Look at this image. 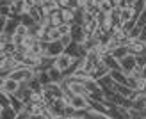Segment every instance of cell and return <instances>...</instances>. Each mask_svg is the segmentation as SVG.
<instances>
[{
	"label": "cell",
	"mask_w": 146,
	"mask_h": 119,
	"mask_svg": "<svg viewBox=\"0 0 146 119\" xmlns=\"http://www.w3.org/2000/svg\"><path fill=\"white\" fill-rule=\"evenodd\" d=\"M132 107L137 110H146V93H137L135 98L132 100Z\"/></svg>",
	"instance_id": "obj_13"
},
{
	"label": "cell",
	"mask_w": 146,
	"mask_h": 119,
	"mask_svg": "<svg viewBox=\"0 0 146 119\" xmlns=\"http://www.w3.org/2000/svg\"><path fill=\"white\" fill-rule=\"evenodd\" d=\"M137 68H146V55L141 54V55H137Z\"/></svg>",
	"instance_id": "obj_29"
},
{
	"label": "cell",
	"mask_w": 146,
	"mask_h": 119,
	"mask_svg": "<svg viewBox=\"0 0 146 119\" xmlns=\"http://www.w3.org/2000/svg\"><path fill=\"white\" fill-rule=\"evenodd\" d=\"M119 64H121V71L127 73V75H130V73L137 68V57L128 54L125 59H121V61H119Z\"/></svg>",
	"instance_id": "obj_5"
},
{
	"label": "cell",
	"mask_w": 146,
	"mask_h": 119,
	"mask_svg": "<svg viewBox=\"0 0 146 119\" xmlns=\"http://www.w3.org/2000/svg\"><path fill=\"white\" fill-rule=\"evenodd\" d=\"M61 43L64 44V48H68L70 44L73 43V38H71V34H64L62 38H61Z\"/></svg>",
	"instance_id": "obj_26"
},
{
	"label": "cell",
	"mask_w": 146,
	"mask_h": 119,
	"mask_svg": "<svg viewBox=\"0 0 146 119\" xmlns=\"http://www.w3.org/2000/svg\"><path fill=\"white\" fill-rule=\"evenodd\" d=\"M43 93L46 96V103H50L55 98H64V91H62L61 84H55V82H50V84L43 85Z\"/></svg>",
	"instance_id": "obj_1"
},
{
	"label": "cell",
	"mask_w": 146,
	"mask_h": 119,
	"mask_svg": "<svg viewBox=\"0 0 146 119\" xmlns=\"http://www.w3.org/2000/svg\"><path fill=\"white\" fill-rule=\"evenodd\" d=\"M21 84H18L16 80L13 78H0V93H5V94H14L20 89Z\"/></svg>",
	"instance_id": "obj_2"
},
{
	"label": "cell",
	"mask_w": 146,
	"mask_h": 119,
	"mask_svg": "<svg viewBox=\"0 0 146 119\" xmlns=\"http://www.w3.org/2000/svg\"><path fill=\"white\" fill-rule=\"evenodd\" d=\"M29 87H31L32 89V91H43V84H41V82H39V78H32L31 82H29V84H27Z\"/></svg>",
	"instance_id": "obj_21"
},
{
	"label": "cell",
	"mask_w": 146,
	"mask_h": 119,
	"mask_svg": "<svg viewBox=\"0 0 146 119\" xmlns=\"http://www.w3.org/2000/svg\"><path fill=\"white\" fill-rule=\"evenodd\" d=\"M31 94H32V89L29 87L27 84H21L20 89L14 93V96H16L20 101H23V103H29V100H31Z\"/></svg>",
	"instance_id": "obj_8"
},
{
	"label": "cell",
	"mask_w": 146,
	"mask_h": 119,
	"mask_svg": "<svg viewBox=\"0 0 146 119\" xmlns=\"http://www.w3.org/2000/svg\"><path fill=\"white\" fill-rule=\"evenodd\" d=\"M7 43H13V34L0 32V44H7Z\"/></svg>",
	"instance_id": "obj_24"
},
{
	"label": "cell",
	"mask_w": 146,
	"mask_h": 119,
	"mask_svg": "<svg viewBox=\"0 0 146 119\" xmlns=\"http://www.w3.org/2000/svg\"><path fill=\"white\" fill-rule=\"evenodd\" d=\"M64 44L61 43V41H52V43H48L46 44V57H59V55H62L64 54Z\"/></svg>",
	"instance_id": "obj_6"
},
{
	"label": "cell",
	"mask_w": 146,
	"mask_h": 119,
	"mask_svg": "<svg viewBox=\"0 0 146 119\" xmlns=\"http://www.w3.org/2000/svg\"><path fill=\"white\" fill-rule=\"evenodd\" d=\"M98 5H100V11H102V13H105V14H111L112 9L116 7V5L112 4V0H100Z\"/></svg>",
	"instance_id": "obj_17"
},
{
	"label": "cell",
	"mask_w": 146,
	"mask_h": 119,
	"mask_svg": "<svg viewBox=\"0 0 146 119\" xmlns=\"http://www.w3.org/2000/svg\"><path fill=\"white\" fill-rule=\"evenodd\" d=\"M109 73H111V69H109L107 66H105L104 62H102V64L98 66V68L94 69V73H93V78H94V80H100V78H104V77H107Z\"/></svg>",
	"instance_id": "obj_15"
},
{
	"label": "cell",
	"mask_w": 146,
	"mask_h": 119,
	"mask_svg": "<svg viewBox=\"0 0 146 119\" xmlns=\"http://www.w3.org/2000/svg\"><path fill=\"white\" fill-rule=\"evenodd\" d=\"M135 0H125V4H123V7H134Z\"/></svg>",
	"instance_id": "obj_30"
},
{
	"label": "cell",
	"mask_w": 146,
	"mask_h": 119,
	"mask_svg": "<svg viewBox=\"0 0 146 119\" xmlns=\"http://www.w3.org/2000/svg\"><path fill=\"white\" fill-rule=\"evenodd\" d=\"M14 34H16V36H21V38H27V36H29V27H25V25L20 21V25L16 27V32H14Z\"/></svg>",
	"instance_id": "obj_23"
},
{
	"label": "cell",
	"mask_w": 146,
	"mask_h": 119,
	"mask_svg": "<svg viewBox=\"0 0 146 119\" xmlns=\"http://www.w3.org/2000/svg\"><path fill=\"white\" fill-rule=\"evenodd\" d=\"M29 119H46V117L45 116H31Z\"/></svg>",
	"instance_id": "obj_33"
},
{
	"label": "cell",
	"mask_w": 146,
	"mask_h": 119,
	"mask_svg": "<svg viewBox=\"0 0 146 119\" xmlns=\"http://www.w3.org/2000/svg\"><path fill=\"white\" fill-rule=\"evenodd\" d=\"M104 64L107 66L111 71H116V69H121V64H119V61L116 59L114 55H111V54H107V55H104Z\"/></svg>",
	"instance_id": "obj_11"
},
{
	"label": "cell",
	"mask_w": 146,
	"mask_h": 119,
	"mask_svg": "<svg viewBox=\"0 0 146 119\" xmlns=\"http://www.w3.org/2000/svg\"><path fill=\"white\" fill-rule=\"evenodd\" d=\"M112 4L116 7H123V4H125V0H112Z\"/></svg>",
	"instance_id": "obj_31"
},
{
	"label": "cell",
	"mask_w": 146,
	"mask_h": 119,
	"mask_svg": "<svg viewBox=\"0 0 146 119\" xmlns=\"http://www.w3.org/2000/svg\"><path fill=\"white\" fill-rule=\"evenodd\" d=\"M57 28H59L61 36H64V34H71V25H68V23H62L61 27H57Z\"/></svg>",
	"instance_id": "obj_28"
},
{
	"label": "cell",
	"mask_w": 146,
	"mask_h": 119,
	"mask_svg": "<svg viewBox=\"0 0 146 119\" xmlns=\"http://www.w3.org/2000/svg\"><path fill=\"white\" fill-rule=\"evenodd\" d=\"M139 39H141L143 43H146V27L143 28V32H141V38H139Z\"/></svg>",
	"instance_id": "obj_32"
},
{
	"label": "cell",
	"mask_w": 146,
	"mask_h": 119,
	"mask_svg": "<svg viewBox=\"0 0 146 119\" xmlns=\"http://www.w3.org/2000/svg\"><path fill=\"white\" fill-rule=\"evenodd\" d=\"M16 117H18V112L13 107L0 108V119H16Z\"/></svg>",
	"instance_id": "obj_16"
},
{
	"label": "cell",
	"mask_w": 146,
	"mask_h": 119,
	"mask_svg": "<svg viewBox=\"0 0 146 119\" xmlns=\"http://www.w3.org/2000/svg\"><path fill=\"white\" fill-rule=\"evenodd\" d=\"M128 54H130V52H128V46H123V44H121V46H118L111 55H114L116 59H118V61H121V59H125Z\"/></svg>",
	"instance_id": "obj_19"
},
{
	"label": "cell",
	"mask_w": 146,
	"mask_h": 119,
	"mask_svg": "<svg viewBox=\"0 0 146 119\" xmlns=\"http://www.w3.org/2000/svg\"><path fill=\"white\" fill-rule=\"evenodd\" d=\"M146 48V43H143L141 39H134V41H130L128 43V52H130V55H141L143 52Z\"/></svg>",
	"instance_id": "obj_9"
},
{
	"label": "cell",
	"mask_w": 146,
	"mask_h": 119,
	"mask_svg": "<svg viewBox=\"0 0 146 119\" xmlns=\"http://www.w3.org/2000/svg\"><path fill=\"white\" fill-rule=\"evenodd\" d=\"M111 77H112V80H114L118 85H128V75H127V73H123L121 69L111 71Z\"/></svg>",
	"instance_id": "obj_12"
},
{
	"label": "cell",
	"mask_w": 146,
	"mask_h": 119,
	"mask_svg": "<svg viewBox=\"0 0 146 119\" xmlns=\"http://www.w3.org/2000/svg\"><path fill=\"white\" fill-rule=\"evenodd\" d=\"M116 93H119L123 98H127L130 101H132L135 98V94H137V91H134L130 85H118V87H116Z\"/></svg>",
	"instance_id": "obj_10"
},
{
	"label": "cell",
	"mask_w": 146,
	"mask_h": 119,
	"mask_svg": "<svg viewBox=\"0 0 146 119\" xmlns=\"http://www.w3.org/2000/svg\"><path fill=\"white\" fill-rule=\"evenodd\" d=\"M134 13H135V20L139 18V14L143 11H146V0H135V4H134Z\"/></svg>",
	"instance_id": "obj_20"
},
{
	"label": "cell",
	"mask_w": 146,
	"mask_h": 119,
	"mask_svg": "<svg viewBox=\"0 0 146 119\" xmlns=\"http://www.w3.org/2000/svg\"><path fill=\"white\" fill-rule=\"evenodd\" d=\"M137 27H141V28L146 27V11H143L139 14V18H137Z\"/></svg>",
	"instance_id": "obj_27"
},
{
	"label": "cell",
	"mask_w": 146,
	"mask_h": 119,
	"mask_svg": "<svg viewBox=\"0 0 146 119\" xmlns=\"http://www.w3.org/2000/svg\"><path fill=\"white\" fill-rule=\"evenodd\" d=\"M130 20L137 21L134 9H132V7H121V23H127V21H130Z\"/></svg>",
	"instance_id": "obj_14"
},
{
	"label": "cell",
	"mask_w": 146,
	"mask_h": 119,
	"mask_svg": "<svg viewBox=\"0 0 146 119\" xmlns=\"http://www.w3.org/2000/svg\"><path fill=\"white\" fill-rule=\"evenodd\" d=\"M143 77L146 78V68H143Z\"/></svg>",
	"instance_id": "obj_35"
},
{
	"label": "cell",
	"mask_w": 146,
	"mask_h": 119,
	"mask_svg": "<svg viewBox=\"0 0 146 119\" xmlns=\"http://www.w3.org/2000/svg\"><path fill=\"white\" fill-rule=\"evenodd\" d=\"M96 2H100V0H96Z\"/></svg>",
	"instance_id": "obj_36"
},
{
	"label": "cell",
	"mask_w": 146,
	"mask_h": 119,
	"mask_svg": "<svg viewBox=\"0 0 146 119\" xmlns=\"http://www.w3.org/2000/svg\"><path fill=\"white\" fill-rule=\"evenodd\" d=\"M73 61H75V57H71V55H68L66 52H64L62 55L55 57V68H57V69H61L62 73H66V71L71 68Z\"/></svg>",
	"instance_id": "obj_3"
},
{
	"label": "cell",
	"mask_w": 146,
	"mask_h": 119,
	"mask_svg": "<svg viewBox=\"0 0 146 119\" xmlns=\"http://www.w3.org/2000/svg\"><path fill=\"white\" fill-rule=\"evenodd\" d=\"M32 2H34V4H36V5H39V4H41V2H43V0H32Z\"/></svg>",
	"instance_id": "obj_34"
},
{
	"label": "cell",
	"mask_w": 146,
	"mask_h": 119,
	"mask_svg": "<svg viewBox=\"0 0 146 119\" xmlns=\"http://www.w3.org/2000/svg\"><path fill=\"white\" fill-rule=\"evenodd\" d=\"M20 21H21V23H23L25 27H29V28H31V27H34V25H36V21L32 20V16H31V14H23V16L20 18Z\"/></svg>",
	"instance_id": "obj_22"
},
{
	"label": "cell",
	"mask_w": 146,
	"mask_h": 119,
	"mask_svg": "<svg viewBox=\"0 0 146 119\" xmlns=\"http://www.w3.org/2000/svg\"><path fill=\"white\" fill-rule=\"evenodd\" d=\"M62 20L68 25H75V11L73 9H62Z\"/></svg>",
	"instance_id": "obj_18"
},
{
	"label": "cell",
	"mask_w": 146,
	"mask_h": 119,
	"mask_svg": "<svg viewBox=\"0 0 146 119\" xmlns=\"http://www.w3.org/2000/svg\"><path fill=\"white\" fill-rule=\"evenodd\" d=\"M36 78H39V82H41L43 85H46V84H50V82H52V80H50V75H48V71H43L41 75H39V77H36Z\"/></svg>",
	"instance_id": "obj_25"
},
{
	"label": "cell",
	"mask_w": 146,
	"mask_h": 119,
	"mask_svg": "<svg viewBox=\"0 0 146 119\" xmlns=\"http://www.w3.org/2000/svg\"><path fill=\"white\" fill-rule=\"evenodd\" d=\"M68 105H71L75 110H87L91 107V100L87 96H73L68 101Z\"/></svg>",
	"instance_id": "obj_4"
},
{
	"label": "cell",
	"mask_w": 146,
	"mask_h": 119,
	"mask_svg": "<svg viewBox=\"0 0 146 119\" xmlns=\"http://www.w3.org/2000/svg\"><path fill=\"white\" fill-rule=\"evenodd\" d=\"M71 38H73V41L75 43H86V39H87V34H86V30H84V27L82 25H71Z\"/></svg>",
	"instance_id": "obj_7"
},
{
	"label": "cell",
	"mask_w": 146,
	"mask_h": 119,
	"mask_svg": "<svg viewBox=\"0 0 146 119\" xmlns=\"http://www.w3.org/2000/svg\"><path fill=\"white\" fill-rule=\"evenodd\" d=\"M143 119H146V117H143Z\"/></svg>",
	"instance_id": "obj_37"
}]
</instances>
